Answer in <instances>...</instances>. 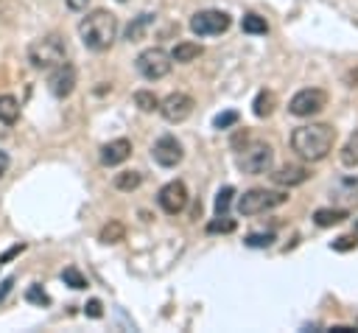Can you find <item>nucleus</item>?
I'll list each match as a JSON object with an SVG mask.
<instances>
[{"label":"nucleus","mask_w":358,"mask_h":333,"mask_svg":"<svg viewBox=\"0 0 358 333\" xmlns=\"http://www.w3.org/2000/svg\"><path fill=\"white\" fill-rule=\"evenodd\" d=\"M333 143H336V129L330 123H308L291 132V148L310 162L324 160L333 151Z\"/></svg>","instance_id":"1"},{"label":"nucleus","mask_w":358,"mask_h":333,"mask_svg":"<svg viewBox=\"0 0 358 333\" xmlns=\"http://www.w3.org/2000/svg\"><path fill=\"white\" fill-rule=\"evenodd\" d=\"M78 36L84 42V48L101 53V50H109L115 36H117V20L112 11H103V8H95L90 11L81 22H78Z\"/></svg>","instance_id":"2"},{"label":"nucleus","mask_w":358,"mask_h":333,"mask_svg":"<svg viewBox=\"0 0 358 333\" xmlns=\"http://www.w3.org/2000/svg\"><path fill=\"white\" fill-rule=\"evenodd\" d=\"M67 59V45L62 36L56 34H48L42 39H34L28 45V62L36 67V70H50L56 64H62Z\"/></svg>","instance_id":"3"},{"label":"nucleus","mask_w":358,"mask_h":333,"mask_svg":"<svg viewBox=\"0 0 358 333\" xmlns=\"http://www.w3.org/2000/svg\"><path fill=\"white\" fill-rule=\"evenodd\" d=\"M288 201V193L282 190H266V187H252L238 199V213L241 215H257L271 207H280Z\"/></svg>","instance_id":"4"},{"label":"nucleus","mask_w":358,"mask_h":333,"mask_svg":"<svg viewBox=\"0 0 358 333\" xmlns=\"http://www.w3.org/2000/svg\"><path fill=\"white\" fill-rule=\"evenodd\" d=\"M134 64H137V73H140L143 78L159 81V78H165V76L171 73L173 59H171V53L162 50V48H148V50H143V53L137 56Z\"/></svg>","instance_id":"5"},{"label":"nucleus","mask_w":358,"mask_h":333,"mask_svg":"<svg viewBox=\"0 0 358 333\" xmlns=\"http://www.w3.org/2000/svg\"><path fill=\"white\" fill-rule=\"evenodd\" d=\"M229 25H232L229 14L215 11V8H204V11H196V14L190 17V31H193L196 36H218V34H224Z\"/></svg>","instance_id":"6"},{"label":"nucleus","mask_w":358,"mask_h":333,"mask_svg":"<svg viewBox=\"0 0 358 333\" xmlns=\"http://www.w3.org/2000/svg\"><path fill=\"white\" fill-rule=\"evenodd\" d=\"M324 106H327V92H324V90H316V87L299 90V92L288 101V112L296 115V118H310V115L322 112Z\"/></svg>","instance_id":"7"},{"label":"nucleus","mask_w":358,"mask_h":333,"mask_svg":"<svg viewBox=\"0 0 358 333\" xmlns=\"http://www.w3.org/2000/svg\"><path fill=\"white\" fill-rule=\"evenodd\" d=\"M238 165L243 173H268L271 165H274V151L271 146L266 143H252L241 157H238Z\"/></svg>","instance_id":"8"},{"label":"nucleus","mask_w":358,"mask_h":333,"mask_svg":"<svg viewBox=\"0 0 358 333\" xmlns=\"http://www.w3.org/2000/svg\"><path fill=\"white\" fill-rule=\"evenodd\" d=\"M157 109L162 112V118H165L168 123H182V120H187L190 112H193V98L185 95V92H171L165 101H159Z\"/></svg>","instance_id":"9"},{"label":"nucleus","mask_w":358,"mask_h":333,"mask_svg":"<svg viewBox=\"0 0 358 333\" xmlns=\"http://www.w3.org/2000/svg\"><path fill=\"white\" fill-rule=\"evenodd\" d=\"M48 87L56 98H67L73 90H76V67L70 62H62L56 67H50V76H48Z\"/></svg>","instance_id":"10"},{"label":"nucleus","mask_w":358,"mask_h":333,"mask_svg":"<svg viewBox=\"0 0 358 333\" xmlns=\"http://www.w3.org/2000/svg\"><path fill=\"white\" fill-rule=\"evenodd\" d=\"M157 201H159V207H162L168 215L182 213V210H185V204H187V187H185V182H179V179L168 182V185L159 190Z\"/></svg>","instance_id":"11"},{"label":"nucleus","mask_w":358,"mask_h":333,"mask_svg":"<svg viewBox=\"0 0 358 333\" xmlns=\"http://www.w3.org/2000/svg\"><path fill=\"white\" fill-rule=\"evenodd\" d=\"M151 157H154V162H159L162 168H173V165H179L182 157H185V154H182V143H179L176 137L165 134V137H159V140L154 143Z\"/></svg>","instance_id":"12"},{"label":"nucleus","mask_w":358,"mask_h":333,"mask_svg":"<svg viewBox=\"0 0 358 333\" xmlns=\"http://www.w3.org/2000/svg\"><path fill=\"white\" fill-rule=\"evenodd\" d=\"M330 196L341 207H358V176H341L330 187Z\"/></svg>","instance_id":"13"},{"label":"nucleus","mask_w":358,"mask_h":333,"mask_svg":"<svg viewBox=\"0 0 358 333\" xmlns=\"http://www.w3.org/2000/svg\"><path fill=\"white\" fill-rule=\"evenodd\" d=\"M308 176H310V171H308L305 165H296V162H285V165H280V168L271 173V179H274L280 187H294V185H302Z\"/></svg>","instance_id":"14"},{"label":"nucleus","mask_w":358,"mask_h":333,"mask_svg":"<svg viewBox=\"0 0 358 333\" xmlns=\"http://www.w3.org/2000/svg\"><path fill=\"white\" fill-rule=\"evenodd\" d=\"M129 154H131V143H129L126 137H117V140H109V143L101 148V162L112 168V165L126 162Z\"/></svg>","instance_id":"15"},{"label":"nucleus","mask_w":358,"mask_h":333,"mask_svg":"<svg viewBox=\"0 0 358 333\" xmlns=\"http://www.w3.org/2000/svg\"><path fill=\"white\" fill-rule=\"evenodd\" d=\"M344 218H350L344 207H322V210L313 213V221L319 227H333V224H341Z\"/></svg>","instance_id":"16"},{"label":"nucleus","mask_w":358,"mask_h":333,"mask_svg":"<svg viewBox=\"0 0 358 333\" xmlns=\"http://www.w3.org/2000/svg\"><path fill=\"white\" fill-rule=\"evenodd\" d=\"M17 118H20V104H17V98H14V95H0V123L11 126V123H17Z\"/></svg>","instance_id":"17"},{"label":"nucleus","mask_w":358,"mask_h":333,"mask_svg":"<svg viewBox=\"0 0 358 333\" xmlns=\"http://www.w3.org/2000/svg\"><path fill=\"white\" fill-rule=\"evenodd\" d=\"M201 56V45H196V42H179L173 50H171V59L173 62H193V59H199Z\"/></svg>","instance_id":"18"},{"label":"nucleus","mask_w":358,"mask_h":333,"mask_svg":"<svg viewBox=\"0 0 358 333\" xmlns=\"http://www.w3.org/2000/svg\"><path fill=\"white\" fill-rule=\"evenodd\" d=\"M274 106H277V95L271 90H260L257 98H255V115L257 118H268L274 112Z\"/></svg>","instance_id":"19"},{"label":"nucleus","mask_w":358,"mask_h":333,"mask_svg":"<svg viewBox=\"0 0 358 333\" xmlns=\"http://www.w3.org/2000/svg\"><path fill=\"white\" fill-rule=\"evenodd\" d=\"M341 162H344L347 168H355V165H358V132H352L350 140L344 143V148H341Z\"/></svg>","instance_id":"20"},{"label":"nucleus","mask_w":358,"mask_h":333,"mask_svg":"<svg viewBox=\"0 0 358 333\" xmlns=\"http://www.w3.org/2000/svg\"><path fill=\"white\" fill-rule=\"evenodd\" d=\"M151 20H154V14H140L129 28H126V39L129 42H137V39H143V31L151 25Z\"/></svg>","instance_id":"21"},{"label":"nucleus","mask_w":358,"mask_h":333,"mask_svg":"<svg viewBox=\"0 0 358 333\" xmlns=\"http://www.w3.org/2000/svg\"><path fill=\"white\" fill-rule=\"evenodd\" d=\"M241 28H243V34H266L268 31V22L263 17H257V14H243Z\"/></svg>","instance_id":"22"},{"label":"nucleus","mask_w":358,"mask_h":333,"mask_svg":"<svg viewBox=\"0 0 358 333\" xmlns=\"http://www.w3.org/2000/svg\"><path fill=\"white\" fill-rule=\"evenodd\" d=\"M140 182H143V176L137 171H120L115 176V187L117 190H134V187H140Z\"/></svg>","instance_id":"23"},{"label":"nucleus","mask_w":358,"mask_h":333,"mask_svg":"<svg viewBox=\"0 0 358 333\" xmlns=\"http://www.w3.org/2000/svg\"><path fill=\"white\" fill-rule=\"evenodd\" d=\"M123 235H126V229H123L120 221H109V224H103V229H101V241H103V243H117V241H123Z\"/></svg>","instance_id":"24"},{"label":"nucleus","mask_w":358,"mask_h":333,"mask_svg":"<svg viewBox=\"0 0 358 333\" xmlns=\"http://www.w3.org/2000/svg\"><path fill=\"white\" fill-rule=\"evenodd\" d=\"M232 196H235V187L232 185H227V187L218 190V196H215V215H227V210L232 204Z\"/></svg>","instance_id":"25"},{"label":"nucleus","mask_w":358,"mask_h":333,"mask_svg":"<svg viewBox=\"0 0 358 333\" xmlns=\"http://www.w3.org/2000/svg\"><path fill=\"white\" fill-rule=\"evenodd\" d=\"M134 104H137V109H143V112H154V109L159 106L157 95H154V92H148V90L134 92Z\"/></svg>","instance_id":"26"},{"label":"nucleus","mask_w":358,"mask_h":333,"mask_svg":"<svg viewBox=\"0 0 358 333\" xmlns=\"http://www.w3.org/2000/svg\"><path fill=\"white\" fill-rule=\"evenodd\" d=\"M271 241H274V235H271V232H252V235H246V238H243V243H246V246H252V249L271 246Z\"/></svg>","instance_id":"27"},{"label":"nucleus","mask_w":358,"mask_h":333,"mask_svg":"<svg viewBox=\"0 0 358 333\" xmlns=\"http://www.w3.org/2000/svg\"><path fill=\"white\" fill-rule=\"evenodd\" d=\"M62 280H64L67 285H73V288H87V280H84V274H81L78 269H73V266H67V269L62 271Z\"/></svg>","instance_id":"28"},{"label":"nucleus","mask_w":358,"mask_h":333,"mask_svg":"<svg viewBox=\"0 0 358 333\" xmlns=\"http://www.w3.org/2000/svg\"><path fill=\"white\" fill-rule=\"evenodd\" d=\"M232 229H235V221L227 218V215H218V221L207 224V232H232Z\"/></svg>","instance_id":"29"},{"label":"nucleus","mask_w":358,"mask_h":333,"mask_svg":"<svg viewBox=\"0 0 358 333\" xmlns=\"http://www.w3.org/2000/svg\"><path fill=\"white\" fill-rule=\"evenodd\" d=\"M25 299H28V302H36V305H50V297H48L39 285H31V288L25 291Z\"/></svg>","instance_id":"30"},{"label":"nucleus","mask_w":358,"mask_h":333,"mask_svg":"<svg viewBox=\"0 0 358 333\" xmlns=\"http://www.w3.org/2000/svg\"><path fill=\"white\" fill-rule=\"evenodd\" d=\"M213 123H215V129H229V126H235V123H238V112H235V109L221 112V115H218Z\"/></svg>","instance_id":"31"},{"label":"nucleus","mask_w":358,"mask_h":333,"mask_svg":"<svg viewBox=\"0 0 358 333\" xmlns=\"http://www.w3.org/2000/svg\"><path fill=\"white\" fill-rule=\"evenodd\" d=\"M355 246H358V238H355V235H341V238L333 241V249H336V252H350V249H355Z\"/></svg>","instance_id":"32"},{"label":"nucleus","mask_w":358,"mask_h":333,"mask_svg":"<svg viewBox=\"0 0 358 333\" xmlns=\"http://www.w3.org/2000/svg\"><path fill=\"white\" fill-rule=\"evenodd\" d=\"M84 313H87V316H92V319H98V316L103 313V308H101V299H90V302L84 305Z\"/></svg>","instance_id":"33"},{"label":"nucleus","mask_w":358,"mask_h":333,"mask_svg":"<svg viewBox=\"0 0 358 333\" xmlns=\"http://www.w3.org/2000/svg\"><path fill=\"white\" fill-rule=\"evenodd\" d=\"M87 3H90V0H67V6H70L73 11H84V8H87Z\"/></svg>","instance_id":"34"},{"label":"nucleus","mask_w":358,"mask_h":333,"mask_svg":"<svg viewBox=\"0 0 358 333\" xmlns=\"http://www.w3.org/2000/svg\"><path fill=\"white\" fill-rule=\"evenodd\" d=\"M8 171V154L6 151H0V176Z\"/></svg>","instance_id":"35"},{"label":"nucleus","mask_w":358,"mask_h":333,"mask_svg":"<svg viewBox=\"0 0 358 333\" xmlns=\"http://www.w3.org/2000/svg\"><path fill=\"white\" fill-rule=\"evenodd\" d=\"M347 81H350V87H358V70H352V73L347 76Z\"/></svg>","instance_id":"36"},{"label":"nucleus","mask_w":358,"mask_h":333,"mask_svg":"<svg viewBox=\"0 0 358 333\" xmlns=\"http://www.w3.org/2000/svg\"><path fill=\"white\" fill-rule=\"evenodd\" d=\"M117 3H126V0H117Z\"/></svg>","instance_id":"37"},{"label":"nucleus","mask_w":358,"mask_h":333,"mask_svg":"<svg viewBox=\"0 0 358 333\" xmlns=\"http://www.w3.org/2000/svg\"><path fill=\"white\" fill-rule=\"evenodd\" d=\"M355 227H358V224H355Z\"/></svg>","instance_id":"38"}]
</instances>
